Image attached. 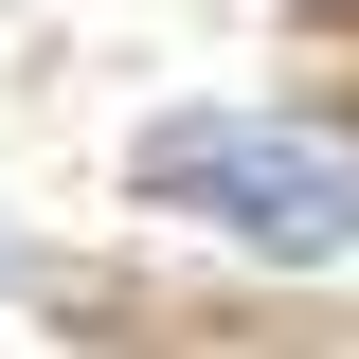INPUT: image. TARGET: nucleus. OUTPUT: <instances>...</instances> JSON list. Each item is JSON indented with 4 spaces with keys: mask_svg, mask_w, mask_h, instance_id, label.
Returning <instances> with one entry per match:
<instances>
[{
    "mask_svg": "<svg viewBox=\"0 0 359 359\" xmlns=\"http://www.w3.org/2000/svg\"><path fill=\"white\" fill-rule=\"evenodd\" d=\"M126 180L162 216H216L269 269H341L359 252V126H323V108H162L126 144Z\"/></svg>",
    "mask_w": 359,
    "mask_h": 359,
    "instance_id": "nucleus-1",
    "label": "nucleus"
}]
</instances>
